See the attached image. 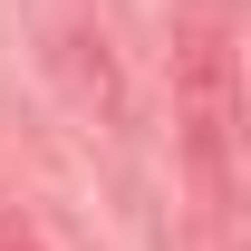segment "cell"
I'll return each mask as SVG.
<instances>
[{"mask_svg": "<svg viewBox=\"0 0 251 251\" xmlns=\"http://www.w3.org/2000/svg\"><path fill=\"white\" fill-rule=\"evenodd\" d=\"M0 251H29V242H20V232H0Z\"/></svg>", "mask_w": 251, "mask_h": 251, "instance_id": "1", "label": "cell"}]
</instances>
